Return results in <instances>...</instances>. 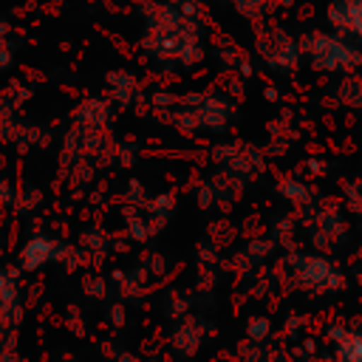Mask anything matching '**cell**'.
<instances>
[{
    "label": "cell",
    "mask_w": 362,
    "mask_h": 362,
    "mask_svg": "<svg viewBox=\"0 0 362 362\" xmlns=\"http://www.w3.org/2000/svg\"><path fill=\"white\" fill-rule=\"evenodd\" d=\"M303 45L308 48V54H311V59H314L317 68L334 71V68L359 62V54H356L354 48H348L345 42L334 40V37H314V40H308V42H303Z\"/></svg>",
    "instance_id": "cell-1"
},
{
    "label": "cell",
    "mask_w": 362,
    "mask_h": 362,
    "mask_svg": "<svg viewBox=\"0 0 362 362\" xmlns=\"http://www.w3.org/2000/svg\"><path fill=\"white\" fill-rule=\"evenodd\" d=\"M331 20L339 28H348L362 37V0H334Z\"/></svg>",
    "instance_id": "cell-2"
},
{
    "label": "cell",
    "mask_w": 362,
    "mask_h": 362,
    "mask_svg": "<svg viewBox=\"0 0 362 362\" xmlns=\"http://www.w3.org/2000/svg\"><path fill=\"white\" fill-rule=\"evenodd\" d=\"M334 337L342 342V345H339V359H342V362H362V337H359V334L334 331Z\"/></svg>",
    "instance_id": "cell-3"
},
{
    "label": "cell",
    "mask_w": 362,
    "mask_h": 362,
    "mask_svg": "<svg viewBox=\"0 0 362 362\" xmlns=\"http://www.w3.org/2000/svg\"><path fill=\"white\" fill-rule=\"evenodd\" d=\"M48 257H51V243H48V240H42V238H34V240L25 246V252H23V263H25L28 269H34V266L45 263Z\"/></svg>",
    "instance_id": "cell-4"
}]
</instances>
